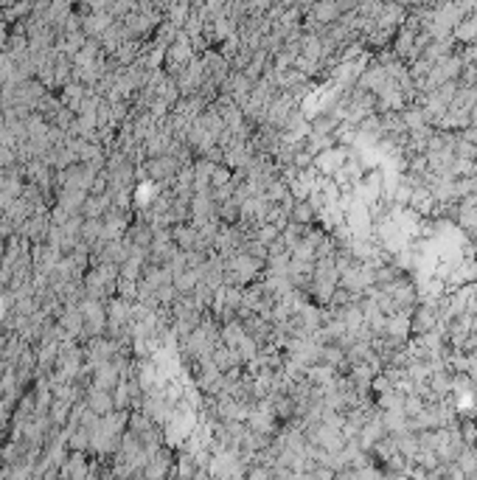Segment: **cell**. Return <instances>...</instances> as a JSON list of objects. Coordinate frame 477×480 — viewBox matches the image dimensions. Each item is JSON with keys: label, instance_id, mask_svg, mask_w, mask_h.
I'll list each match as a JSON object with an SVG mask.
<instances>
[{"label": "cell", "instance_id": "obj_1", "mask_svg": "<svg viewBox=\"0 0 477 480\" xmlns=\"http://www.w3.org/2000/svg\"><path fill=\"white\" fill-rule=\"evenodd\" d=\"M438 303H418L410 315V332L413 337H424L438 329Z\"/></svg>", "mask_w": 477, "mask_h": 480}, {"label": "cell", "instance_id": "obj_2", "mask_svg": "<svg viewBox=\"0 0 477 480\" xmlns=\"http://www.w3.org/2000/svg\"><path fill=\"white\" fill-rule=\"evenodd\" d=\"M351 149H345V146H331L326 152H320L315 157V171L320 174V177H334V174L345 166V160H349Z\"/></svg>", "mask_w": 477, "mask_h": 480}, {"label": "cell", "instance_id": "obj_3", "mask_svg": "<svg viewBox=\"0 0 477 480\" xmlns=\"http://www.w3.org/2000/svg\"><path fill=\"white\" fill-rule=\"evenodd\" d=\"M84 405H88V410H93L101 419L110 416V413H115V402H113L110 390H93V387H88V390H84Z\"/></svg>", "mask_w": 477, "mask_h": 480}, {"label": "cell", "instance_id": "obj_4", "mask_svg": "<svg viewBox=\"0 0 477 480\" xmlns=\"http://www.w3.org/2000/svg\"><path fill=\"white\" fill-rule=\"evenodd\" d=\"M382 337H393V340H405L407 343L413 337V332H410V315H405V312L390 315L384 320V334Z\"/></svg>", "mask_w": 477, "mask_h": 480}, {"label": "cell", "instance_id": "obj_5", "mask_svg": "<svg viewBox=\"0 0 477 480\" xmlns=\"http://www.w3.org/2000/svg\"><path fill=\"white\" fill-rule=\"evenodd\" d=\"M110 208H113V197L110 194H101V197L90 194L88 202H84V208H81V216H84V220H104V213Z\"/></svg>", "mask_w": 477, "mask_h": 480}, {"label": "cell", "instance_id": "obj_6", "mask_svg": "<svg viewBox=\"0 0 477 480\" xmlns=\"http://www.w3.org/2000/svg\"><path fill=\"white\" fill-rule=\"evenodd\" d=\"M171 239H175V247L177 250H183V253H188V250H194L197 247V242H199V233L186 222V225H175L171 228Z\"/></svg>", "mask_w": 477, "mask_h": 480}, {"label": "cell", "instance_id": "obj_7", "mask_svg": "<svg viewBox=\"0 0 477 480\" xmlns=\"http://www.w3.org/2000/svg\"><path fill=\"white\" fill-rule=\"evenodd\" d=\"M452 39H455V42H463V46H474V42H477V15L463 17V20L455 26Z\"/></svg>", "mask_w": 477, "mask_h": 480}, {"label": "cell", "instance_id": "obj_8", "mask_svg": "<svg viewBox=\"0 0 477 480\" xmlns=\"http://www.w3.org/2000/svg\"><path fill=\"white\" fill-rule=\"evenodd\" d=\"M289 222L303 225V228H312L318 222V213H315V208L309 202H295L292 205V213H289Z\"/></svg>", "mask_w": 477, "mask_h": 480}, {"label": "cell", "instance_id": "obj_9", "mask_svg": "<svg viewBox=\"0 0 477 480\" xmlns=\"http://www.w3.org/2000/svg\"><path fill=\"white\" fill-rule=\"evenodd\" d=\"M458 138L463 141V144H469V146H477V126H466V129H460V133H458Z\"/></svg>", "mask_w": 477, "mask_h": 480}, {"label": "cell", "instance_id": "obj_10", "mask_svg": "<svg viewBox=\"0 0 477 480\" xmlns=\"http://www.w3.org/2000/svg\"><path fill=\"white\" fill-rule=\"evenodd\" d=\"M463 354L471 357V360H477V334H469V340L463 345Z\"/></svg>", "mask_w": 477, "mask_h": 480}, {"label": "cell", "instance_id": "obj_11", "mask_svg": "<svg viewBox=\"0 0 477 480\" xmlns=\"http://www.w3.org/2000/svg\"><path fill=\"white\" fill-rule=\"evenodd\" d=\"M469 124H471V126H477V104H474V107H471V113H469Z\"/></svg>", "mask_w": 477, "mask_h": 480}]
</instances>
